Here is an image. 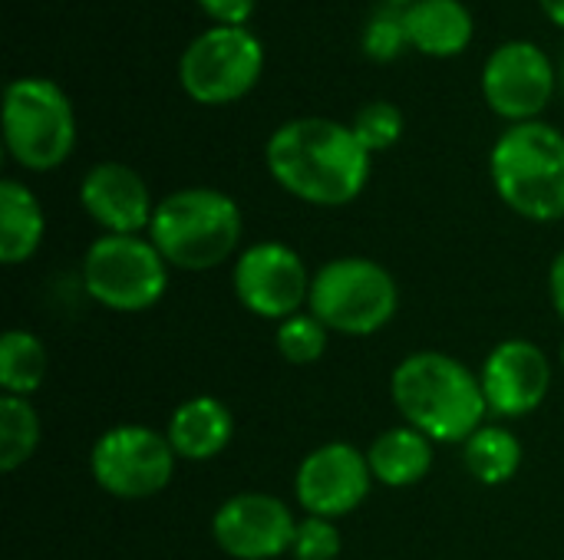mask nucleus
Listing matches in <instances>:
<instances>
[{
	"mask_svg": "<svg viewBox=\"0 0 564 560\" xmlns=\"http://www.w3.org/2000/svg\"><path fill=\"white\" fill-rule=\"evenodd\" d=\"M274 182L294 198L321 208L354 201L370 178V152L350 125L327 116H297L281 122L264 145Z\"/></svg>",
	"mask_w": 564,
	"mask_h": 560,
	"instance_id": "obj_1",
	"label": "nucleus"
},
{
	"mask_svg": "<svg viewBox=\"0 0 564 560\" xmlns=\"http://www.w3.org/2000/svg\"><path fill=\"white\" fill-rule=\"evenodd\" d=\"M397 413L430 442H469L489 413L482 380L446 353H413L390 380Z\"/></svg>",
	"mask_w": 564,
	"mask_h": 560,
	"instance_id": "obj_2",
	"label": "nucleus"
},
{
	"mask_svg": "<svg viewBox=\"0 0 564 560\" xmlns=\"http://www.w3.org/2000/svg\"><path fill=\"white\" fill-rule=\"evenodd\" d=\"M149 241L178 271H212L225 264L241 241V208L218 188H178L155 205Z\"/></svg>",
	"mask_w": 564,
	"mask_h": 560,
	"instance_id": "obj_3",
	"label": "nucleus"
},
{
	"mask_svg": "<svg viewBox=\"0 0 564 560\" xmlns=\"http://www.w3.org/2000/svg\"><path fill=\"white\" fill-rule=\"evenodd\" d=\"M489 175L499 198L529 221L564 218V132L549 122H512L492 145Z\"/></svg>",
	"mask_w": 564,
	"mask_h": 560,
	"instance_id": "obj_4",
	"label": "nucleus"
},
{
	"mask_svg": "<svg viewBox=\"0 0 564 560\" xmlns=\"http://www.w3.org/2000/svg\"><path fill=\"white\" fill-rule=\"evenodd\" d=\"M3 142L30 172L63 165L76 145L69 96L46 76H17L3 89Z\"/></svg>",
	"mask_w": 564,
	"mask_h": 560,
	"instance_id": "obj_5",
	"label": "nucleus"
},
{
	"mask_svg": "<svg viewBox=\"0 0 564 560\" xmlns=\"http://www.w3.org/2000/svg\"><path fill=\"white\" fill-rule=\"evenodd\" d=\"M307 307L334 333L370 337L397 317L400 290L383 264L370 257H334L314 274Z\"/></svg>",
	"mask_w": 564,
	"mask_h": 560,
	"instance_id": "obj_6",
	"label": "nucleus"
},
{
	"mask_svg": "<svg viewBox=\"0 0 564 560\" xmlns=\"http://www.w3.org/2000/svg\"><path fill=\"white\" fill-rule=\"evenodd\" d=\"M264 43L245 23H212L178 56L182 89L205 106L241 99L261 76Z\"/></svg>",
	"mask_w": 564,
	"mask_h": 560,
	"instance_id": "obj_7",
	"label": "nucleus"
},
{
	"mask_svg": "<svg viewBox=\"0 0 564 560\" xmlns=\"http://www.w3.org/2000/svg\"><path fill=\"white\" fill-rule=\"evenodd\" d=\"M83 287L106 310L139 314L162 300L169 261L139 234H102L83 257Z\"/></svg>",
	"mask_w": 564,
	"mask_h": 560,
	"instance_id": "obj_8",
	"label": "nucleus"
},
{
	"mask_svg": "<svg viewBox=\"0 0 564 560\" xmlns=\"http://www.w3.org/2000/svg\"><path fill=\"white\" fill-rule=\"evenodd\" d=\"M175 449L149 426H112L93 446L89 469L102 492L139 502L159 495L175 475Z\"/></svg>",
	"mask_w": 564,
	"mask_h": 560,
	"instance_id": "obj_9",
	"label": "nucleus"
},
{
	"mask_svg": "<svg viewBox=\"0 0 564 560\" xmlns=\"http://www.w3.org/2000/svg\"><path fill=\"white\" fill-rule=\"evenodd\" d=\"M311 274L301 254L281 241H261L238 254L231 284L241 307L261 320H288L311 297Z\"/></svg>",
	"mask_w": 564,
	"mask_h": 560,
	"instance_id": "obj_10",
	"label": "nucleus"
},
{
	"mask_svg": "<svg viewBox=\"0 0 564 560\" xmlns=\"http://www.w3.org/2000/svg\"><path fill=\"white\" fill-rule=\"evenodd\" d=\"M555 86V63L532 40H506L482 63V96L512 122L535 119L549 106Z\"/></svg>",
	"mask_w": 564,
	"mask_h": 560,
	"instance_id": "obj_11",
	"label": "nucleus"
},
{
	"mask_svg": "<svg viewBox=\"0 0 564 560\" xmlns=\"http://www.w3.org/2000/svg\"><path fill=\"white\" fill-rule=\"evenodd\" d=\"M370 482L373 472L367 452H360L350 442H327L301 462L294 495L311 518L334 521L357 512L367 502Z\"/></svg>",
	"mask_w": 564,
	"mask_h": 560,
	"instance_id": "obj_12",
	"label": "nucleus"
},
{
	"mask_svg": "<svg viewBox=\"0 0 564 560\" xmlns=\"http://www.w3.org/2000/svg\"><path fill=\"white\" fill-rule=\"evenodd\" d=\"M297 521L291 508L264 492L231 495L212 518L215 545L235 560H274L294 548Z\"/></svg>",
	"mask_w": 564,
	"mask_h": 560,
	"instance_id": "obj_13",
	"label": "nucleus"
},
{
	"mask_svg": "<svg viewBox=\"0 0 564 560\" xmlns=\"http://www.w3.org/2000/svg\"><path fill=\"white\" fill-rule=\"evenodd\" d=\"M479 380L492 416L522 419L545 403L552 389V363L532 340H502L486 356Z\"/></svg>",
	"mask_w": 564,
	"mask_h": 560,
	"instance_id": "obj_14",
	"label": "nucleus"
},
{
	"mask_svg": "<svg viewBox=\"0 0 564 560\" xmlns=\"http://www.w3.org/2000/svg\"><path fill=\"white\" fill-rule=\"evenodd\" d=\"M79 201L106 234H139L155 215L145 178L122 162H96L79 182Z\"/></svg>",
	"mask_w": 564,
	"mask_h": 560,
	"instance_id": "obj_15",
	"label": "nucleus"
},
{
	"mask_svg": "<svg viewBox=\"0 0 564 560\" xmlns=\"http://www.w3.org/2000/svg\"><path fill=\"white\" fill-rule=\"evenodd\" d=\"M235 436L231 409L215 396H192L185 399L169 419V446L185 462H208L228 449Z\"/></svg>",
	"mask_w": 564,
	"mask_h": 560,
	"instance_id": "obj_16",
	"label": "nucleus"
},
{
	"mask_svg": "<svg viewBox=\"0 0 564 560\" xmlns=\"http://www.w3.org/2000/svg\"><path fill=\"white\" fill-rule=\"evenodd\" d=\"M403 26L410 46L430 56H453L469 46L476 17L466 0H413L403 7Z\"/></svg>",
	"mask_w": 564,
	"mask_h": 560,
	"instance_id": "obj_17",
	"label": "nucleus"
},
{
	"mask_svg": "<svg viewBox=\"0 0 564 560\" xmlns=\"http://www.w3.org/2000/svg\"><path fill=\"white\" fill-rule=\"evenodd\" d=\"M373 482L387 488H410L423 482L433 469V442L413 426L387 429L373 439L367 452Z\"/></svg>",
	"mask_w": 564,
	"mask_h": 560,
	"instance_id": "obj_18",
	"label": "nucleus"
},
{
	"mask_svg": "<svg viewBox=\"0 0 564 560\" xmlns=\"http://www.w3.org/2000/svg\"><path fill=\"white\" fill-rule=\"evenodd\" d=\"M43 231L46 221L36 195L17 178H3L0 182V261L10 267L30 261L43 241Z\"/></svg>",
	"mask_w": 564,
	"mask_h": 560,
	"instance_id": "obj_19",
	"label": "nucleus"
},
{
	"mask_svg": "<svg viewBox=\"0 0 564 560\" xmlns=\"http://www.w3.org/2000/svg\"><path fill=\"white\" fill-rule=\"evenodd\" d=\"M463 459L469 475L482 485H506L522 469V442L506 426H482L463 446Z\"/></svg>",
	"mask_w": 564,
	"mask_h": 560,
	"instance_id": "obj_20",
	"label": "nucleus"
},
{
	"mask_svg": "<svg viewBox=\"0 0 564 560\" xmlns=\"http://www.w3.org/2000/svg\"><path fill=\"white\" fill-rule=\"evenodd\" d=\"M50 356L30 330H7L0 340V386L7 396H30L43 386Z\"/></svg>",
	"mask_w": 564,
	"mask_h": 560,
	"instance_id": "obj_21",
	"label": "nucleus"
},
{
	"mask_svg": "<svg viewBox=\"0 0 564 560\" xmlns=\"http://www.w3.org/2000/svg\"><path fill=\"white\" fill-rule=\"evenodd\" d=\"M40 446V416L23 396L0 399V469L17 472L33 459Z\"/></svg>",
	"mask_w": 564,
	"mask_h": 560,
	"instance_id": "obj_22",
	"label": "nucleus"
},
{
	"mask_svg": "<svg viewBox=\"0 0 564 560\" xmlns=\"http://www.w3.org/2000/svg\"><path fill=\"white\" fill-rule=\"evenodd\" d=\"M278 353L294 363V366H311L324 356L327 350V327L314 314H294L278 323L274 333Z\"/></svg>",
	"mask_w": 564,
	"mask_h": 560,
	"instance_id": "obj_23",
	"label": "nucleus"
},
{
	"mask_svg": "<svg viewBox=\"0 0 564 560\" xmlns=\"http://www.w3.org/2000/svg\"><path fill=\"white\" fill-rule=\"evenodd\" d=\"M360 46L373 59H393L410 46L406 26H403V7L383 3L367 13L364 30H360Z\"/></svg>",
	"mask_w": 564,
	"mask_h": 560,
	"instance_id": "obj_24",
	"label": "nucleus"
},
{
	"mask_svg": "<svg viewBox=\"0 0 564 560\" xmlns=\"http://www.w3.org/2000/svg\"><path fill=\"white\" fill-rule=\"evenodd\" d=\"M350 129L364 142L367 152H380V149H390L403 135V112L390 99H370L357 109Z\"/></svg>",
	"mask_w": 564,
	"mask_h": 560,
	"instance_id": "obj_25",
	"label": "nucleus"
},
{
	"mask_svg": "<svg viewBox=\"0 0 564 560\" xmlns=\"http://www.w3.org/2000/svg\"><path fill=\"white\" fill-rule=\"evenodd\" d=\"M344 551V538L337 531L334 521L327 518H304L297 521V535H294V548L291 554L297 560H337Z\"/></svg>",
	"mask_w": 564,
	"mask_h": 560,
	"instance_id": "obj_26",
	"label": "nucleus"
},
{
	"mask_svg": "<svg viewBox=\"0 0 564 560\" xmlns=\"http://www.w3.org/2000/svg\"><path fill=\"white\" fill-rule=\"evenodd\" d=\"M215 23H245L254 10V0H198Z\"/></svg>",
	"mask_w": 564,
	"mask_h": 560,
	"instance_id": "obj_27",
	"label": "nucleus"
},
{
	"mask_svg": "<svg viewBox=\"0 0 564 560\" xmlns=\"http://www.w3.org/2000/svg\"><path fill=\"white\" fill-rule=\"evenodd\" d=\"M549 290H552V304H555L558 317L564 320V248L558 251V257L552 261V271H549Z\"/></svg>",
	"mask_w": 564,
	"mask_h": 560,
	"instance_id": "obj_28",
	"label": "nucleus"
},
{
	"mask_svg": "<svg viewBox=\"0 0 564 560\" xmlns=\"http://www.w3.org/2000/svg\"><path fill=\"white\" fill-rule=\"evenodd\" d=\"M542 7H545V13L558 23V26H564V0H539Z\"/></svg>",
	"mask_w": 564,
	"mask_h": 560,
	"instance_id": "obj_29",
	"label": "nucleus"
},
{
	"mask_svg": "<svg viewBox=\"0 0 564 560\" xmlns=\"http://www.w3.org/2000/svg\"><path fill=\"white\" fill-rule=\"evenodd\" d=\"M555 76H558V89H562L564 96V43L562 50H558V59H555Z\"/></svg>",
	"mask_w": 564,
	"mask_h": 560,
	"instance_id": "obj_30",
	"label": "nucleus"
},
{
	"mask_svg": "<svg viewBox=\"0 0 564 560\" xmlns=\"http://www.w3.org/2000/svg\"><path fill=\"white\" fill-rule=\"evenodd\" d=\"M383 3H393V7H406V3H413V0H383Z\"/></svg>",
	"mask_w": 564,
	"mask_h": 560,
	"instance_id": "obj_31",
	"label": "nucleus"
},
{
	"mask_svg": "<svg viewBox=\"0 0 564 560\" xmlns=\"http://www.w3.org/2000/svg\"><path fill=\"white\" fill-rule=\"evenodd\" d=\"M562 363H564V347H562Z\"/></svg>",
	"mask_w": 564,
	"mask_h": 560,
	"instance_id": "obj_32",
	"label": "nucleus"
}]
</instances>
